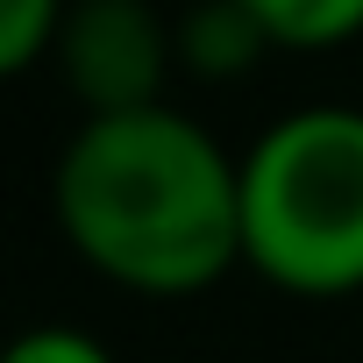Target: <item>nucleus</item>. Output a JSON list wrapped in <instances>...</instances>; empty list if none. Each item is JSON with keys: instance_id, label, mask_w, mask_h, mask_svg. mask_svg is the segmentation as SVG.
I'll list each match as a JSON object with an SVG mask.
<instances>
[{"instance_id": "nucleus-3", "label": "nucleus", "mask_w": 363, "mask_h": 363, "mask_svg": "<svg viewBox=\"0 0 363 363\" xmlns=\"http://www.w3.org/2000/svg\"><path fill=\"white\" fill-rule=\"evenodd\" d=\"M50 57L86 121L143 114L164 107V79L178 72V22H164L150 0H72Z\"/></svg>"}, {"instance_id": "nucleus-5", "label": "nucleus", "mask_w": 363, "mask_h": 363, "mask_svg": "<svg viewBox=\"0 0 363 363\" xmlns=\"http://www.w3.org/2000/svg\"><path fill=\"white\" fill-rule=\"evenodd\" d=\"M271 50H342L363 36V0H242Z\"/></svg>"}, {"instance_id": "nucleus-2", "label": "nucleus", "mask_w": 363, "mask_h": 363, "mask_svg": "<svg viewBox=\"0 0 363 363\" xmlns=\"http://www.w3.org/2000/svg\"><path fill=\"white\" fill-rule=\"evenodd\" d=\"M242 264L292 299L363 292V107H292L242 150Z\"/></svg>"}, {"instance_id": "nucleus-1", "label": "nucleus", "mask_w": 363, "mask_h": 363, "mask_svg": "<svg viewBox=\"0 0 363 363\" xmlns=\"http://www.w3.org/2000/svg\"><path fill=\"white\" fill-rule=\"evenodd\" d=\"M50 207L65 242L143 299H193L242 264V157L178 107L79 121Z\"/></svg>"}, {"instance_id": "nucleus-6", "label": "nucleus", "mask_w": 363, "mask_h": 363, "mask_svg": "<svg viewBox=\"0 0 363 363\" xmlns=\"http://www.w3.org/2000/svg\"><path fill=\"white\" fill-rule=\"evenodd\" d=\"M65 8L72 0H0V86L22 79L36 57H50Z\"/></svg>"}, {"instance_id": "nucleus-4", "label": "nucleus", "mask_w": 363, "mask_h": 363, "mask_svg": "<svg viewBox=\"0 0 363 363\" xmlns=\"http://www.w3.org/2000/svg\"><path fill=\"white\" fill-rule=\"evenodd\" d=\"M264 50H271V36L257 29V15L242 0H193V8L178 15V72H193L207 86L242 79Z\"/></svg>"}, {"instance_id": "nucleus-7", "label": "nucleus", "mask_w": 363, "mask_h": 363, "mask_svg": "<svg viewBox=\"0 0 363 363\" xmlns=\"http://www.w3.org/2000/svg\"><path fill=\"white\" fill-rule=\"evenodd\" d=\"M0 363H114L86 328H29L0 349Z\"/></svg>"}]
</instances>
